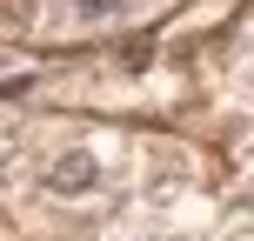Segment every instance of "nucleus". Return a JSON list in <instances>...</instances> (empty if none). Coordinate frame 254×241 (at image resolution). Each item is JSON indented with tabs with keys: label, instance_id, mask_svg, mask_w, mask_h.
Listing matches in <instances>:
<instances>
[{
	"label": "nucleus",
	"instance_id": "f257e3e1",
	"mask_svg": "<svg viewBox=\"0 0 254 241\" xmlns=\"http://www.w3.org/2000/svg\"><path fill=\"white\" fill-rule=\"evenodd\" d=\"M40 188L61 194V201H94V194L107 188V154L94 148V141H74V148H61L40 167Z\"/></svg>",
	"mask_w": 254,
	"mask_h": 241
},
{
	"label": "nucleus",
	"instance_id": "f03ea898",
	"mask_svg": "<svg viewBox=\"0 0 254 241\" xmlns=\"http://www.w3.org/2000/svg\"><path fill=\"white\" fill-rule=\"evenodd\" d=\"M134 241H194V235H134Z\"/></svg>",
	"mask_w": 254,
	"mask_h": 241
}]
</instances>
